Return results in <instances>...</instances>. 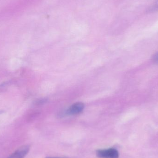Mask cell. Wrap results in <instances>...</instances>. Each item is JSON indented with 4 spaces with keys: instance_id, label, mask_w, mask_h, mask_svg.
<instances>
[{
    "instance_id": "cell-1",
    "label": "cell",
    "mask_w": 158,
    "mask_h": 158,
    "mask_svg": "<svg viewBox=\"0 0 158 158\" xmlns=\"http://www.w3.org/2000/svg\"><path fill=\"white\" fill-rule=\"evenodd\" d=\"M97 157L100 158H118L119 153L117 149L113 148L99 149L96 151Z\"/></svg>"
},
{
    "instance_id": "cell-2",
    "label": "cell",
    "mask_w": 158,
    "mask_h": 158,
    "mask_svg": "<svg viewBox=\"0 0 158 158\" xmlns=\"http://www.w3.org/2000/svg\"><path fill=\"white\" fill-rule=\"evenodd\" d=\"M29 146L25 145L19 148L6 158H24L29 151Z\"/></svg>"
},
{
    "instance_id": "cell-3",
    "label": "cell",
    "mask_w": 158,
    "mask_h": 158,
    "mask_svg": "<svg viewBox=\"0 0 158 158\" xmlns=\"http://www.w3.org/2000/svg\"><path fill=\"white\" fill-rule=\"evenodd\" d=\"M84 108V105L81 102L75 103L69 108L67 114L70 115H76L81 113Z\"/></svg>"
},
{
    "instance_id": "cell-4",
    "label": "cell",
    "mask_w": 158,
    "mask_h": 158,
    "mask_svg": "<svg viewBox=\"0 0 158 158\" xmlns=\"http://www.w3.org/2000/svg\"><path fill=\"white\" fill-rule=\"evenodd\" d=\"M158 11V0H156L155 3L149 8V11L150 12H155Z\"/></svg>"
},
{
    "instance_id": "cell-5",
    "label": "cell",
    "mask_w": 158,
    "mask_h": 158,
    "mask_svg": "<svg viewBox=\"0 0 158 158\" xmlns=\"http://www.w3.org/2000/svg\"><path fill=\"white\" fill-rule=\"evenodd\" d=\"M153 61L155 64H158V53L154 55L153 56Z\"/></svg>"
},
{
    "instance_id": "cell-6",
    "label": "cell",
    "mask_w": 158,
    "mask_h": 158,
    "mask_svg": "<svg viewBox=\"0 0 158 158\" xmlns=\"http://www.w3.org/2000/svg\"><path fill=\"white\" fill-rule=\"evenodd\" d=\"M47 158H54V157H48Z\"/></svg>"
}]
</instances>
